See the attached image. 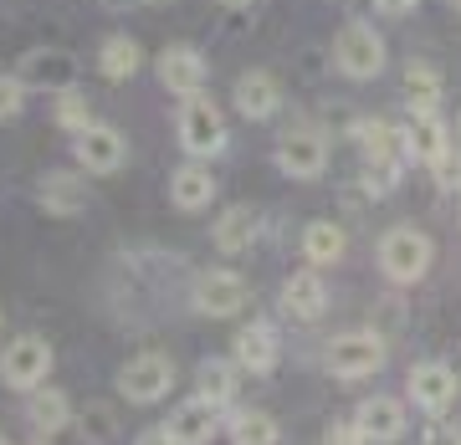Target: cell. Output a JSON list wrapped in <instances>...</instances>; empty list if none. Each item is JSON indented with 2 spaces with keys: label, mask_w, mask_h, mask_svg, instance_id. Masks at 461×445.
Instances as JSON below:
<instances>
[{
  "label": "cell",
  "mask_w": 461,
  "mask_h": 445,
  "mask_svg": "<svg viewBox=\"0 0 461 445\" xmlns=\"http://www.w3.org/2000/svg\"><path fill=\"white\" fill-rule=\"evenodd\" d=\"M430 256H436V246L415 226H390V231L379 236V271L395 287H415L430 271Z\"/></svg>",
  "instance_id": "1"
},
{
  "label": "cell",
  "mask_w": 461,
  "mask_h": 445,
  "mask_svg": "<svg viewBox=\"0 0 461 445\" xmlns=\"http://www.w3.org/2000/svg\"><path fill=\"white\" fill-rule=\"evenodd\" d=\"M323 369H329L333 379H369V374H379L384 369V338L369 328H354V333H339L329 348H323Z\"/></svg>",
  "instance_id": "2"
},
{
  "label": "cell",
  "mask_w": 461,
  "mask_h": 445,
  "mask_svg": "<svg viewBox=\"0 0 461 445\" xmlns=\"http://www.w3.org/2000/svg\"><path fill=\"white\" fill-rule=\"evenodd\" d=\"M333 67L344 72L348 83H369L384 72V36L369 21H348L344 31L333 36Z\"/></svg>",
  "instance_id": "3"
},
{
  "label": "cell",
  "mask_w": 461,
  "mask_h": 445,
  "mask_svg": "<svg viewBox=\"0 0 461 445\" xmlns=\"http://www.w3.org/2000/svg\"><path fill=\"white\" fill-rule=\"evenodd\" d=\"M47 374H51V343H47V338L21 333V338L5 343V353H0V384H5V389L32 395V389L47 384Z\"/></svg>",
  "instance_id": "4"
},
{
  "label": "cell",
  "mask_w": 461,
  "mask_h": 445,
  "mask_svg": "<svg viewBox=\"0 0 461 445\" xmlns=\"http://www.w3.org/2000/svg\"><path fill=\"white\" fill-rule=\"evenodd\" d=\"M180 144L190 159H215L226 148V118H221V108L205 93L180 102Z\"/></svg>",
  "instance_id": "5"
},
{
  "label": "cell",
  "mask_w": 461,
  "mask_h": 445,
  "mask_svg": "<svg viewBox=\"0 0 461 445\" xmlns=\"http://www.w3.org/2000/svg\"><path fill=\"white\" fill-rule=\"evenodd\" d=\"M175 389V363L165 353H139L118 369V395L129 405H159Z\"/></svg>",
  "instance_id": "6"
},
{
  "label": "cell",
  "mask_w": 461,
  "mask_h": 445,
  "mask_svg": "<svg viewBox=\"0 0 461 445\" xmlns=\"http://www.w3.org/2000/svg\"><path fill=\"white\" fill-rule=\"evenodd\" d=\"M277 169L287 180H318L329 169V138L318 129H282L277 133Z\"/></svg>",
  "instance_id": "7"
},
{
  "label": "cell",
  "mask_w": 461,
  "mask_h": 445,
  "mask_svg": "<svg viewBox=\"0 0 461 445\" xmlns=\"http://www.w3.org/2000/svg\"><path fill=\"white\" fill-rule=\"evenodd\" d=\"M405 395H411V405L420 414H430V420H441L451 405H456V369L441 359H426L411 369V379H405Z\"/></svg>",
  "instance_id": "8"
},
{
  "label": "cell",
  "mask_w": 461,
  "mask_h": 445,
  "mask_svg": "<svg viewBox=\"0 0 461 445\" xmlns=\"http://www.w3.org/2000/svg\"><path fill=\"white\" fill-rule=\"evenodd\" d=\"M72 159H77L87 174H118L123 159H129V144H123V133L108 129V123H87L83 133H72Z\"/></svg>",
  "instance_id": "9"
},
{
  "label": "cell",
  "mask_w": 461,
  "mask_h": 445,
  "mask_svg": "<svg viewBox=\"0 0 461 445\" xmlns=\"http://www.w3.org/2000/svg\"><path fill=\"white\" fill-rule=\"evenodd\" d=\"M247 277L241 271H230V266H215V271H200L195 277V307L205 317H236L247 307Z\"/></svg>",
  "instance_id": "10"
},
{
  "label": "cell",
  "mask_w": 461,
  "mask_h": 445,
  "mask_svg": "<svg viewBox=\"0 0 461 445\" xmlns=\"http://www.w3.org/2000/svg\"><path fill=\"white\" fill-rule=\"evenodd\" d=\"M16 72H21V83L26 87L67 93V87L77 83V57H72V51H57V47H41V51H26Z\"/></svg>",
  "instance_id": "11"
},
{
  "label": "cell",
  "mask_w": 461,
  "mask_h": 445,
  "mask_svg": "<svg viewBox=\"0 0 461 445\" xmlns=\"http://www.w3.org/2000/svg\"><path fill=\"white\" fill-rule=\"evenodd\" d=\"M230 359L241 363V374H257L267 379L282 359V343H277V328L272 323H247V328L236 333V343H230Z\"/></svg>",
  "instance_id": "12"
},
{
  "label": "cell",
  "mask_w": 461,
  "mask_h": 445,
  "mask_svg": "<svg viewBox=\"0 0 461 445\" xmlns=\"http://www.w3.org/2000/svg\"><path fill=\"white\" fill-rule=\"evenodd\" d=\"M221 410H226V405H215V399H205V395L185 399L180 410H169V435L180 445H211L215 435H221Z\"/></svg>",
  "instance_id": "13"
},
{
  "label": "cell",
  "mask_w": 461,
  "mask_h": 445,
  "mask_svg": "<svg viewBox=\"0 0 461 445\" xmlns=\"http://www.w3.org/2000/svg\"><path fill=\"white\" fill-rule=\"evenodd\" d=\"M354 420H359V430H364V441L369 445H390V441L405 435L411 410H405L395 395H375V399H364L359 410H354Z\"/></svg>",
  "instance_id": "14"
},
{
  "label": "cell",
  "mask_w": 461,
  "mask_h": 445,
  "mask_svg": "<svg viewBox=\"0 0 461 445\" xmlns=\"http://www.w3.org/2000/svg\"><path fill=\"white\" fill-rule=\"evenodd\" d=\"M159 83L175 98H195L200 87H205V57L195 47H165L159 51Z\"/></svg>",
  "instance_id": "15"
},
{
  "label": "cell",
  "mask_w": 461,
  "mask_h": 445,
  "mask_svg": "<svg viewBox=\"0 0 461 445\" xmlns=\"http://www.w3.org/2000/svg\"><path fill=\"white\" fill-rule=\"evenodd\" d=\"M282 108V83L272 72H241L236 77V113L251 118V123H267V118H277Z\"/></svg>",
  "instance_id": "16"
},
{
  "label": "cell",
  "mask_w": 461,
  "mask_h": 445,
  "mask_svg": "<svg viewBox=\"0 0 461 445\" xmlns=\"http://www.w3.org/2000/svg\"><path fill=\"white\" fill-rule=\"evenodd\" d=\"M329 307V287L318 271H293V277L282 281V313L297 317V323H318Z\"/></svg>",
  "instance_id": "17"
},
{
  "label": "cell",
  "mask_w": 461,
  "mask_h": 445,
  "mask_svg": "<svg viewBox=\"0 0 461 445\" xmlns=\"http://www.w3.org/2000/svg\"><path fill=\"white\" fill-rule=\"evenodd\" d=\"M446 123L441 113H411V123H405V159L411 165H436L446 154Z\"/></svg>",
  "instance_id": "18"
},
{
  "label": "cell",
  "mask_w": 461,
  "mask_h": 445,
  "mask_svg": "<svg viewBox=\"0 0 461 445\" xmlns=\"http://www.w3.org/2000/svg\"><path fill=\"white\" fill-rule=\"evenodd\" d=\"M26 420H32V430L41 435V441H51V435H62L77 414H72V399H67L62 389H32V399H26Z\"/></svg>",
  "instance_id": "19"
},
{
  "label": "cell",
  "mask_w": 461,
  "mask_h": 445,
  "mask_svg": "<svg viewBox=\"0 0 461 445\" xmlns=\"http://www.w3.org/2000/svg\"><path fill=\"white\" fill-rule=\"evenodd\" d=\"M405 108L411 113H441V98H446V87H441V72L430 62H411L405 67Z\"/></svg>",
  "instance_id": "20"
},
{
  "label": "cell",
  "mask_w": 461,
  "mask_h": 445,
  "mask_svg": "<svg viewBox=\"0 0 461 445\" xmlns=\"http://www.w3.org/2000/svg\"><path fill=\"white\" fill-rule=\"evenodd\" d=\"M169 200H175L180 210H205L215 200V174L205 165H180L175 180H169Z\"/></svg>",
  "instance_id": "21"
},
{
  "label": "cell",
  "mask_w": 461,
  "mask_h": 445,
  "mask_svg": "<svg viewBox=\"0 0 461 445\" xmlns=\"http://www.w3.org/2000/svg\"><path fill=\"white\" fill-rule=\"evenodd\" d=\"M36 200H41V210H47V215H77L87 205V190H83V180H77V174L57 169V174H47V180H41Z\"/></svg>",
  "instance_id": "22"
},
{
  "label": "cell",
  "mask_w": 461,
  "mask_h": 445,
  "mask_svg": "<svg viewBox=\"0 0 461 445\" xmlns=\"http://www.w3.org/2000/svg\"><path fill=\"white\" fill-rule=\"evenodd\" d=\"M251 241H257V210L251 205L221 210V220H215V246L226 251V256H241V251H251Z\"/></svg>",
  "instance_id": "23"
},
{
  "label": "cell",
  "mask_w": 461,
  "mask_h": 445,
  "mask_svg": "<svg viewBox=\"0 0 461 445\" xmlns=\"http://www.w3.org/2000/svg\"><path fill=\"white\" fill-rule=\"evenodd\" d=\"M144 67V47L133 41V36H108L98 51V72L108 77V83H129L133 72Z\"/></svg>",
  "instance_id": "24"
},
{
  "label": "cell",
  "mask_w": 461,
  "mask_h": 445,
  "mask_svg": "<svg viewBox=\"0 0 461 445\" xmlns=\"http://www.w3.org/2000/svg\"><path fill=\"white\" fill-rule=\"evenodd\" d=\"M236 384H241V363L236 359H205L195 374V395L215 399V405H230L236 399Z\"/></svg>",
  "instance_id": "25"
},
{
  "label": "cell",
  "mask_w": 461,
  "mask_h": 445,
  "mask_svg": "<svg viewBox=\"0 0 461 445\" xmlns=\"http://www.w3.org/2000/svg\"><path fill=\"white\" fill-rule=\"evenodd\" d=\"M359 148H364V159H405V129H395L390 118H364Z\"/></svg>",
  "instance_id": "26"
},
{
  "label": "cell",
  "mask_w": 461,
  "mask_h": 445,
  "mask_svg": "<svg viewBox=\"0 0 461 445\" xmlns=\"http://www.w3.org/2000/svg\"><path fill=\"white\" fill-rule=\"evenodd\" d=\"M344 231L333 226V220H313L308 231H303V256L313 266H333V262H344Z\"/></svg>",
  "instance_id": "27"
},
{
  "label": "cell",
  "mask_w": 461,
  "mask_h": 445,
  "mask_svg": "<svg viewBox=\"0 0 461 445\" xmlns=\"http://www.w3.org/2000/svg\"><path fill=\"white\" fill-rule=\"evenodd\" d=\"M226 430H230V445H277L282 441L277 420L262 414V410H236Z\"/></svg>",
  "instance_id": "28"
},
{
  "label": "cell",
  "mask_w": 461,
  "mask_h": 445,
  "mask_svg": "<svg viewBox=\"0 0 461 445\" xmlns=\"http://www.w3.org/2000/svg\"><path fill=\"white\" fill-rule=\"evenodd\" d=\"M51 118H57V129L83 133L87 123H93V102H87V93L67 87V93H57V102H51Z\"/></svg>",
  "instance_id": "29"
},
{
  "label": "cell",
  "mask_w": 461,
  "mask_h": 445,
  "mask_svg": "<svg viewBox=\"0 0 461 445\" xmlns=\"http://www.w3.org/2000/svg\"><path fill=\"white\" fill-rule=\"evenodd\" d=\"M77 435H83L87 445H108L118 435V410L113 405H87V410L77 414Z\"/></svg>",
  "instance_id": "30"
},
{
  "label": "cell",
  "mask_w": 461,
  "mask_h": 445,
  "mask_svg": "<svg viewBox=\"0 0 461 445\" xmlns=\"http://www.w3.org/2000/svg\"><path fill=\"white\" fill-rule=\"evenodd\" d=\"M405 174V159H364V190L369 195H390Z\"/></svg>",
  "instance_id": "31"
},
{
  "label": "cell",
  "mask_w": 461,
  "mask_h": 445,
  "mask_svg": "<svg viewBox=\"0 0 461 445\" xmlns=\"http://www.w3.org/2000/svg\"><path fill=\"white\" fill-rule=\"evenodd\" d=\"M26 93L32 87L21 83V72H0V123H16L26 108Z\"/></svg>",
  "instance_id": "32"
},
{
  "label": "cell",
  "mask_w": 461,
  "mask_h": 445,
  "mask_svg": "<svg viewBox=\"0 0 461 445\" xmlns=\"http://www.w3.org/2000/svg\"><path fill=\"white\" fill-rule=\"evenodd\" d=\"M430 174H436V184H441V190H456V195H461V154H451V148H446L441 159L430 165Z\"/></svg>",
  "instance_id": "33"
},
{
  "label": "cell",
  "mask_w": 461,
  "mask_h": 445,
  "mask_svg": "<svg viewBox=\"0 0 461 445\" xmlns=\"http://www.w3.org/2000/svg\"><path fill=\"white\" fill-rule=\"evenodd\" d=\"M323 445H369V441H364L359 420H333V425L323 430Z\"/></svg>",
  "instance_id": "34"
},
{
  "label": "cell",
  "mask_w": 461,
  "mask_h": 445,
  "mask_svg": "<svg viewBox=\"0 0 461 445\" xmlns=\"http://www.w3.org/2000/svg\"><path fill=\"white\" fill-rule=\"evenodd\" d=\"M420 445H461V430H451V425H441V420H436V425L426 430V441Z\"/></svg>",
  "instance_id": "35"
},
{
  "label": "cell",
  "mask_w": 461,
  "mask_h": 445,
  "mask_svg": "<svg viewBox=\"0 0 461 445\" xmlns=\"http://www.w3.org/2000/svg\"><path fill=\"white\" fill-rule=\"evenodd\" d=\"M133 445H180V441L169 435V425H154V430H139V441Z\"/></svg>",
  "instance_id": "36"
},
{
  "label": "cell",
  "mask_w": 461,
  "mask_h": 445,
  "mask_svg": "<svg viewBox=\"0 0 461 445\" xmlns=\"http://www.w3.org/2000/svg\"><path fill=\"white\" fill-rule=\"evenodd\" d=\"M379 11H384V16H411L415 5H420V0H375Z\"/></svg>",
  "instance_id": "37"
},
{
  "label": "cell",
  "mask_w": 461,
  "mask_h": 445,
  "mask_svg": "<svg viewBox=\"0 0 461 445\" xmlns=\"http://www.w3.org/2000/svg\"><path fill=\"white\" fill-rule=\"evenodd\" d=\"M221 5H236V11H241V5H257V0H221Z\"/></svg>",
  "instance_id": "38"
},
{
  "label": "cell",
  "mask_w": 461,
  "mask_h": 445,
  "mask_svg": "<svg viewBox=\"0 0 461 445\" xmlns=\"http://www.w3.org/2000/svg\"><path fill=\"white\" fill-rule=\"evenodd\" d=\"M139 5H169V0H139Z\"/></svg>",
  "instance_id": "39"
},
{
  "label": "cell",
  "mask_w": 461,
  "mask_h": 445,
  "mask_svg": "<svg viewBox=\"0 0 461 445\" xmlns=\"http://www.w3.org/2000/svg\"><path fill=\"white\" fill-rule=\"evenodd\" d=\"M32 445H47V441H41V435H36V441H32Z\"/></svg>",
  "instance_id": "40"
},
{
  "label": "cell",
  "mask_w": 461,
  "mask_h": 445,
  "mask_svg": "<svg viewBox=\"0 0 461 445\" xmlns=\"http://www.w3.org/2000/svg\"><path fill=\"white\" fill-rule=\"evenodd\" d=\"M451 5H456V11H461V0H451Z\"/></svg>",
  "instance_id": "41"
},
{
  "label": "cell",
  "mask_w": 461,
  "mask_h": 445,
  "mask_svg": "<svg viewBox=\"0 0 461 445\" xmlns=\"http://www.w3.org/2000/svg\"><path fill=\"white\" fill-rule=\"evenodd\" d=\"M0 445H11V441H5V435H0Z\"/></svg>",
  "instance_id": "42"
},
{
  "label": "cell",
  "mask_w": 461,
  "mask_h": 445,
  "mask_svg": "<svg viewBox=\"0 0 461 445\" xmlns=\"http://www.w3.org/2000/svg\"><path fill=\"white\" fill-rule=\"evenodd\" d=\"M456 129H461V118H456Z\"/></svg>",
  "instance_id": "43"
}]
</instances>
